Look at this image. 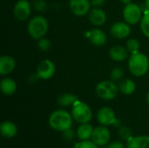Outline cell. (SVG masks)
I'll return each mask as SVG.
<instances>
[{
    "instance_id": "1",
    "label": "cell",
    "mask_w": 149,
    "mask_h": 148,
    "mask_svg": "<svg viewBox=\"0 0 149 148\" xmlns=\"http://www.w3.org/2000/svg\"><path fill=\"white\" fill-rule=\"evenodd\" d=\"M72 116L65 110H56L52 112L49 117L50 126L56 131L65 132L72 126Z\"/></svg>"
},
{
    "instance_id": "2",
    "label": "cell",
    "mask_w": 149,
    "mask_h": 148,
    "mask_svg": "<svg viewBox=\"0 0 149 148\" xmlns=\"http://www.w3.org/2000/svg\"><path fill=\"white\" fill-rule=\"evenodd\" d=\"M128 69L135 77H142L149 70V59L141 52L132 54L128 59Z\"/></svg>"
},
{
    "instance_id": "3",
    "label": "cell",
    "mask_w": 149,
    "mask_h": 148,
    "mask_svg": "<svg viewBox=\"0 0 149 148\" xmlns=\"http://www.w3.org/2000/svg\"><path fill=\"white\" fill-rule=\"evenodd\" d=\"M49 28L47 19L43 16H35L30 19L27 24V31L30 36L35 39L38 40L45 36Z\"/></svg>"
},
{
    "instance_id": "4",
    "label": "cell",
    "mask_w": 149,
    "mask_h": 148,
    "mask_svg": "<svg viewBox=\"0 0 149 148\" xmlns=\"http://www.w3.org/2000/svg\"><path fill=\"white\" fill-rule=\"evenodd\" d=\"M71 114L73 120L79 124L89 123L93 118V112L91 107L80 100H78L72 106Z\"/></svg>"
},
{
    "instance_id": "5",
    "label": "cell",
    "mask_w": 149,
    "mask_h": 148,
    "mask_svg": "<svg viewBox=\"0 0 149 148\" xmlns=\"http://www.w3.org/2000/svg\"><path fill=\"white\" fill-rule=\"evenodd\" d=\"M95 92L100 99L104 100H112L117 96L119 86L113 80H104L96 85Z\"/></svg>"
},
{
    "instance_id": "6",
    "label": "cell",
    "mask_w": 149,
    "mask_h": 148,
    "mask_svg": "<svg viewBox=\"0 0 149 148\" xmlns=\"http://www.w3.org/2000/svg\"><path fill=\"white\" fill-rule=\"evenodd\" d=\"M122 14L125 22L134 25L141 22L143 16V11L138 4L131 3L125 6Z\"/></svg>"
},
{
    "instance_id": "7",
    "label": "cell",
    "mask_w": 149,
    "mask_h": 148,
    "mask_svg": "<svg viewBox=\"0 0 149 148\" xmlns=\"http://www.w3.org/2000/svg\"><path fill=\"white\" fill-rule=\"evenodd\" d=\"M97 120L102 126H114L116 127L120 126V121L116 119L114 111L108 106H104L99 110L97 113Z\"/></svg>"
},
{
    "instance_id": "8",
    "label": "cell",
    "mask_w": 149,
    "mask_h": 148,
    "mask_svg": "<svg viewBox=\"0 0 149 148\" xmlns=\"http://www.w3.org/2000/svg\"><path fill=\"white\" fill-rule=\"evenodd\" d=\"M110 131L106 126H100L93 129L91 140L99 147H105L110 141Z\"/></svg>"
},
{
    "instance_id": "9",
    "label": "cell",
    "mask_w": 149,
    "mask_h": 148,
    "mask_svg": "<svg viewBox=\"0 0 149 148\" xmlns=\"http://www.w3.org/2000/svg\"><path fill=\"white\" fill-rule=\"evenodd\" d=\"M56 72V66L54 63L49 59L42 60L37 68V77L38 79L46 80L53 77Z\"/></svg>"
},
{
    "instance_id": "10",
    "label": "cell",
    "mask_w": 149,
    "mask_h": 148,
    "mask_svg": "<svg viewBox=\"0 0 149 148\" xmlns=\"http://www.w3.org/2000/svg\"><path fill=\"white\" fill-rule=\"evenodd\" d=\"M31 5L28 0H18L13 9L15 17L19 21H25L31 15Z\"/></svg>"
},
{
    "instance_id": "11",
    "label": "cell",
    "mask_w": 149,
    "mask_h": 148,
    "mask_svg": "<svg viewBox=\"0 0 149 148\" xmlns=\"http://www.w3.org/2000/svg\"><path fill=\"white\" fill-rule=\"evenodd\" d=\"M91 1L90 0H70L69 6L71 11L78 16L83 17L89 13L91 10Z\"/></svg>"
},
{
    "instance_id": "12",
    "label": "cell",
    "mask_w": 149,
    "mask_h": 148,
    "mask_svg": "<svg viewBox=\"0 0 149 148\" xmlns=\"http://www.w3.org/2000/svg\"><path fill=\"white\" fill-rule=\"evenodd\" d=\"M111 35L118 39H123L127 38L131 33V28L127 22H116L110 28Z\"/></svg>"
},
{
    "instance_id": "13",
    "label": "cell",
    "mask_w": 149,
    "mask_h": 148,
    "mask_svg": "<svg viewBox=\"0 0 149 148\" xmlns=\"http://www.w3.org/2000/svg\"><path fill=\"white\" fill-rule=\"evenodd\" d=\"M90 22L95 26H101L107 21V13L100 8H93L88 13Z\"/></svg>"
},
{
    "instance_id": "14",
    "label": "cell",
    "mask_w": 149,
    "mask_h": 148,
    "mask_svg": "<svg viewBox=\"0 0 149 148\" xmlns=\"http://www.w3.org/2000/svg\"><path fill=\"white\" fill-rule=\"evenodd\" d=\"M88 38L93 45L103 46L107 43V37L102 30L94 28L88 32Z\"/></svg>"
},
{
    "instance_id": "15",
    "label": "cell",
    "mask_w": 149,
    "mask_h": 148,
    "mask_svg": "<svg viewBox=\"0 0 149 148\" xmlns=\"http://www.w3.org/2000/svg\"><path fill=\"white\" fill-rule=\"evenodd\" d=\"M16 67L15 59L9 55H3L0 58V74L5 76L14 71Z\"/></svg>"
},
{
    "instance_id": "16",
    "label": "cell",
    "mask_w": 149,
    "mask_h": 148,
    "mask_svg": "<svg viewBox=\"0 0 149 148\" xmlns=\"http://www.w3.org/2000/svg\"><path fill=\"white\" fill-rule=\"evenodd\" d=\"M128 50L122 45H115L109 50V57L117 62H121L128 58Z\"/></svg>"
},
{
    "instance_id": "17",
    "label": "cell",
    "mask_w": 149,
    "mask_h": 148,
    "mask_svg": "<svg viewBox=\"0 0 149 148\" xmlns=\"http://www.w3.org/2000/svg\"><path fill=\"white\" fill-rule=\"evenodd\" d=\"M127 148H149L148 135H140L130 138L127 141Z\"/></svg>"
},
{
    "instance_id": "18",
    "label": "cell",
    "mask_w": 149,
    "mask_h": 148,
    "mask_svg": "<svg viewBox=\"0 0 149 148\" xmlns=\"http://www.w3.org/2000/svg\"><path fill=\"white\" fill-rule=\"evenodd\" d=\"M0 133L3 137L6 139H11L17 134V127L13 122L6 120L2 122L0 126Z\"/></svg>"
},
{
    "instance_id": "19",
    "label": "cell",
    "mask_w": 149,
    "mask_h": 148,
    "mask_svg": "<svg viewBox=\"0 0 149 148\" xmlns=\"http://www.w3.org/2000/svg\"><path fill=\"white\" fill-rule=\"evenodd\" d=\"M0 88L5 96H10L15 93L17 90V84L14 79L11 78H4L1 80Z\"/></svg>"
},
{
    "instance_id": "20",
    "label": "cell",
    "mask_w": 149,
    "mask_h": 148,
    "mask_svg": "<svg viewBox=\"0 0 149 148\" xmlns=\"http://www.w3.org/2000/svg\"><path fill=\"white\" fill-rule=\"evenodd\" d=\"M93 127L89 123L80 124L77 130V136L79 140H89L92 138Z\"/></svg>"
},
{
    "instance_id": "21",
    "label": "cell",
    "mask_w": 149,
    "mask_h": 148,
    "mask_svg": "<svg viewBox=\"0 0 149 148\" xmlns=\"http://www.w3.org/2000/svg\"><path fill=\"white\" fill-rule=\"evenodd\" d=\"M119 90L124 95H131L136 90V85L134 80L130 79H125L119 84Z\"/></svg>"
},
{
    "instance_id": "22",
    "label": "cell",
    "mask_w": 149,
    "mask_h": 148,
    "mask_svg": "<svg viewBox=\"0 0 149 148\" xmlns=\"http://www.w3.org/2000/svg\"><path fill=\"white\" fill-rule=\"evenodd\" d=\"M79 100V98L77 95L73 93H63L58 98V104L62 107H66L69 106H73L77 101Z\"/></svg>"
},
{
    "instance_id": "23",
    "label": "cell",
    "mask_w": 149,
    "mask_h": 148,
    "mask_svg": "<svg viewBox=\"0 0 149 148\" xmlns=\"http://www.w3.org/2000/svg\"><path fill=\"white\" fill-rule=\"evenodd\" d=\"M141 30L143 35L149 38V10L143 11V16L141 20Z\"/></svg>"
},
{
    "instance_id": "24",
    "label": "cell",
    "mask_w": 149,
    "mask_h": 148,
    "mask_svg": "<svg viewBox=\"0 0 149 148\" xmlns=\"http://www.w3.org/2000/svg\"><path fill=\"white\" fill-rule=\"evenodd\" d=\"M126 47H127V49L128 50V51L131 54H135V53L140 52L139 50L141 48V44H140V42L137 39L130 38V39H128L127 41Z\"/></svg>"
},
{
    "instance_id": "25",
    "label": "cell",
    "mask_w": 149,
    "mask_h": 148,
    "mask_svg": "<svg viewBox=\"0 0 149 148\" xmlns=\"http://www.w3.org/2000/svg\"><path fill=\"white\" fill-rule=\"evenodd\" d=\"M118 134L121 140L127 141L130 138L133 137L132 130L128 126H120L118 130Z\"/></svg>"
},
{
    "instance_id": "26",
    "label": "cell",
    "mask_w": 149,
    "mask_h": 148,
    "mask_svg": "<svg viewBox=\"0 0 149 148\" xmlns=\"http://www.w3.org/2000/svg\"><path fill=\"white\" fill-rule=\"evenodd\" d=\"M123 76H124V72L123 69L120 67H114L110 73V79L113 81H119L123 78Z\"/></svg>"
},
{
    "instance_id": "27",
    "label": "cell",
    "mask_w": 149,
    "mask_h": 148,
    "mask_svg": "<svg viewBox=\"0 0 149 148\" xmlns=\"http://www.w3.org/2000/svg\"><path fill=\"white\" fill-rule=\"evenodd\" d=\"M100 147L97 146L93 141L91 140H80L79 142L75 143L73 148H99Z\"/></svg>"
},
{
    "instance_id": "28",
    "label": "cell",
    "mask_w": 149,
    "mask_h": 148,
    "mask_svg": "<svg viewBox=\"0 0 149 148\" xmlns=\"http://www.w3.org/2000/svg\"><path fill=\"white\" fill-rule=\"evenodd\" d=\"M38 46L42 51H47L51 48V41L45 38H42L38 40Z\"/></svg>"
},
{
    "instance_id": "29",
    "label": "cell",
    "mask_w": 149,
    "mask_h": 148,
    "mask_svg": "<svg viewBox=\"0 0 149 148\" xmlns=\"http://www.w3.org/2000/svg\"><path fill=\"white\" fill-rule=\"evenodd\" d=\"M32 6L38 11H45L47 10V3L45 0H33Z\"/></svg>"
},
{
    "instance_id": "30",
    "label": "cell",
    "mask_w": 149,
    "mask_h": 148,
    "mask_svg": "<svg viewBox=\"0 0 149 148\" xmlns=\"http://www.w3.org/2000/svg\"><path fill=\"white\" fill-rule=\"evenodd\" d=\"M127 147L125 146V144L121 141L119 140H115L113 142H109L107 145L105 146V148H126Z\"/></svg>"
},
{
    "instance_id": "31",
    "label": "cell",
    "mask_w": 149,
    "mask_h": 148,
    "mask_svg": "<svg viewBox=\"0 0 149 148\" xmlns=\"http://www.w3.org/2000/svg\"><path fill=\"white\" fill-rule=\"evenodd\" d=\"M63 133H64L65 139H66L67 140H72L74 138V135H75L74 132L71 128L66 130V131H65V132H63Z\"/></svg>"
},
{
    "instance_id": "32",
    "label": "cell",
    "mask_w": 149,
    "mask_h": 148,
    "mask_svg": "<svg viewBox=\"0 0 149 148\" xmlns=\"http://www.w3.org/2000/svg\"><path fill=\"white\" fill-rule=\"evenodd\" d=\"M90 1H91V4L95 8H100L103 6L106 2V0H90Z\"/></svg>"
},
{
    "instance_id": "33",
    "label": "cell",
    "mask_w": 149,
    "mask_h": 148,
    "mask_svg": "<svg viewBox=\"0 0 149 148\" xmlns=\"http://www.w3.org/2000/svg\"><path fill=\"white\" fill-rule=\"evenodd\" d=\"M120 1H121V2H122L124 4H125V5H127V4H129V3H131L133 0H120Z\"/></svg>"
},
{
    "instance_id": "34",
    "label": "cell",
    "mask_w": 149,
    "mask_h": 148,
    "mask_svg": "<svg viewBox=\"0 0 149 148\" xmlns=\"http://www.w3.org/2000/svg\"><path fill=\"white\" fill-rule=\"evenodd\" d=\"M145 8L146 10H149V0H145Z\"/></svg>"
},
{
    "instance_id": "35",
    "label": "cell",
    "mask_w": 149,
    "mask_h": 148,
    "mask_svg": "<svg viewBox=\"0 0 149 148\" xmlns=\"http://www.w3.org/2000/svg\"><path fill=\"white\" fill-rule=\"evenodd\" d=\"M146 101H147V103L148 104L149 106V92L147 93V95H146Z\"/></svg>"
}]
</instances>
